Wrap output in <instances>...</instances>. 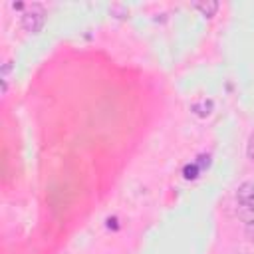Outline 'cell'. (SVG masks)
Segmentation results:
<instances>
[{"label": "cell", "instance_id": "cell-5", "mask_svg": "<svg viewBox=\"0 0 254 254\" xmlns=\"http://www.w3.org/2000/svg\"><path fill=\"white\" fill-rule=\"evenodd\" d=\"M200 173H202V169H200L196 163H189V165H185V169H183V177H185L187 181H194Z\"/></svg>", "mask_w": 254, "mask_h": 254}, {"label": "cell", "instance_id": "cell-2", "mask_svg": "<svg viewBox=\"0 0 254 254\" xmlns=\"http://www.w3.org/2000/svg\"><path fill=\"white\" fill-rule=\"evenodd\" d=\"M44 20H46V12L40 4H30L22 12V28L30 34L40 32L44 26Z\"/></svg>", "mask_w": 254, "mask_h": 254}, {"label": "cell", "instance_id": "cell-3", "mask_svg": "<svg viewBox=\"0 0 254 254\" xmlns=\"http://www.w3.org/2000/svg\"><path fill=\"white\" fill-rule=\"evenodd\" d=\"M194 8L202 14V16H206V18H210V16H214L216 14V10H218V2H214V0H206V2H194Z\"/></svg>", "mask_w": 254, "mask_h": 254}, {"label": "cell", "instance_id": "cell-6", "mask_svg": "<svg viewBox=\"0 0 254 254\" xmlns=\"http://www.w3.org/2000/svg\"><path fill=\"white\" fill-rule=\"evenodd\" d=\"M194 163H196V165H198V167H200V169L204 171V169H206V167L210 165V157H208V155H200V157H198V159H196Z\"/></svg>", "mask_w": 254, "mask_h": 254}, {"label": "cell", "instance_id": "cell-7", "mask_svg": "<svg viewBox=\"0 0 254 254\" xmlns=\"http://www.w3.org/2000/svg\"><path fill=\"white\" fill-rule=\"evenodd\" d=\"M246 155H248V159H252V161H254V133H252V135H250V139H248Z\"/></svg>", "mask_w": 254, "mask_h": 254}, {"label": "cell", "instance_id": "cell-1", "mask_svg": "<svg viewBox=\"0 0 254 254\" xmlns=\"http://www.w3.org/2000/svg\"><path fill=\"white\" fill-rule=\"evenodd\" d=\"M236 202H238V216L246 224H254V183H244L240 185L236 192Z\"/></svg>", "mask_w": 254, "mask_h": 254}, {"label": "cell", "instance_id": "cell-4", "mask_svg": "<svg viewBox=\"0 0 254 254\" xmlns=\"http://www.w3.org/2000/svg\"><path fill=\"white\" fill-rule=\"evenodd\" d=\"M212 101L210 99H200V101H196V103H192L190 105V109L198 115V117H206V115H210V111H212Z\"/></svg>", "mask_w": 254, "mask_h": 254}]
</instances>
